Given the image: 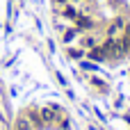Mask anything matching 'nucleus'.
Masks as SVG:
<instances>
[{"instance_id": "1", "label": "nucleus", "mask_w": 130, "mask_h": 130, "mask_svg": "<svg viewBox=\"0 0 130 130\" xmlns=\"http://www.w3.org/2000/svg\"><path fill=\"white\" fill-rule=\"evenodd\" d=\"M123 30H126V18H123V16H117V18L107 25V37H110V39H119V37L123 34Z\"/></svg>"}, {"instance_id": "2", "label": "nucleus", "mask_w": 130, "mask_h": 130, "mask_svg": "<svg viewBox=\"0 0 130 130\" xmlns=\"http://www.w3.org/2000/svg\"><path fill=\"white\" fill-rule=\"evenodd\" d=\"M85 59H91V62H96V64L107 62V50L103 48V43H98V46H94V48H89V50L85 53Z\"/></svg>"}, {"instance_id": "3", "label": "nucleus", "mask_w": 130, "mask_h": 130, "mask_svg": "<svg viewBox=\"0 0 130 130\" xmlns=\"http://www.w3.org/2000/svg\"><path fill=\"white\" fill-rule=\"evenodd\" d=\"M73 25H75L80 32H91V30L96 27V21H94L89 14H82V11H80V16L73 21Z\"/></svg>"}, {"instance_id": "4", "label": "nucleus", "mask_w": 130, "mask_h": 130, "mask_svg": "<svg viewBox=\"0 0 130 130\" xmlns=\"http://www.w3.org/2000/svg\"><path fill=\"white\" fill-rule=\"evenodd\" d=\"M80 34H82V32H80L75 25H71V27H66V30L62 32V43H64V46H71V43H75V41H78V37H80Z\"/></svg>"}, {"instance_id": "5", "label": "nucleus", "mask_w": 130, "mask_h": 130, "mask_svg": "<svg viewBox=\"0 0 130 130\" xmlns=\"http://www.w3.org/2000/svg\"><path fill=\"white\" fill-rule=\"evenodd\" d=\"M39 114H41V121H43V126H53V123L57 121V112H55L50 105H43V107H39Z\"/></svg>"}, {"instance_id": "6", "label": "nucleus", "mask_w": 130, "mask_h": 130, "mask_svg": "<svg viewBox=\"0 0 130 130\" xmlns=\"http://www.w3.org/2000/svg\"><path fill=\"white\" fill-rule=\"evenodd\" d=\"M78 46H80V48H85V50H89V48L98 46V39H96L91 32H82V34L78 37Z\"/></svg>"}, {"instance_id": "7", "label": "nucleus", "mask_w": 130, "mask_h": 130, "mask_svg": "<svg viewBox=\"0 0 130 130\" xmlns=\"http://www.w3.org/2000/svg\"><path fill=\"white\" fill-rule=\"evenodd\" d=\"M27 119H30V123L34 126V130H39V128H43V121H41V114H39V107H27L25 112H23Z\"/></svg>"}, {"instance_id": "8", "label": "nucleus", "mask_w": 130, "mask_h": 130, "mask_svg": "<svg viewBox=\"0 0 130 130\" xmlns=\"http://www.w3.org/2000/svg\"><path fill=\"white\" fill-rule=\"evenodd\" d=\"M59 11H62V18H66V21H75L80 16V9L73 2H66L64 7H59Z\"/></svg>"}, {"instance_id": "9", "label": "nucleus", "mask_w": 130, "mask_h": 130, "mask_svg": "<svg viewBox=\"0 0 130 130\" xmlns=\"http://www.w3.org/2000/svg\"><path fill=\"white\" fill-rule=\"evenodd\" d=\"M85 53H87V50L80 48V46H73V43L66 46V57H69V59H78V62H80V59H85Z\"/></svg>"}, {"instance_id": "10", "label": "nucleus", "mask_w": 130, "mask_h": 130, "mask_svg": "<svg viewBox=\"0 0 130 130\" xmlns=\"http://www.w3.org/2000/svg\"><path fill=\"white\" fill-rule=\"evenodd\" d=\"M14 130H34V126L30 123V119H27L25 114H21V117L16 119V123H14Z\"/></svg>"}, {"instance_id": "11", "label": "nucleus", "mask_w": 130, "mask_h": 130, "mask_svg": "<svg viewBox=\"0 0 130 130\" xmlns=\"http://www.w3.org/2000/svg\"><path fill=\"white\" fill-rule=\"evenodd\" d=\"M89 82H91V87H96V89H98V91H103V94L110 89V85H107L103 78H98V75H91V78H89Z\"/></svg>"}, {"instance_id": "12", "label": "nucleus", "mask_w": 130, "mask_h": 130, "mask_svg": "<svg viewBox=\"0 0 130 130\" xmlns=\"http://www.w3.org/2000/svg\"><path fill=\"white\" fill-rule=\"evenodd\" d=\"M80 69L87 71V73H98V64L91 62V59H80Z\"/></svg>"}, {"instance_id": "13", "label": "nucleus", "mask_w": 130, "mask_h": 130, "mask_svg": "<svg viewBox=\"0 0 130 130\" xmlns=\"http://www.w3.org/2000/svg\"><path fill=\"white\" fill-rule=\"evenodd\" d=\"M55 2V9H59V7H64L66 2H71V0H53Z\"/></svg>"}, {"instance_id": "14", "label": "nucleus", "mask_w": 130, "mask_h": 130, "mask_svg": "<svg viewBox=\"0 0 130 130\" xmlns=\"http://www.w3.org/2000/svg\"><path fill=\"white\" fill-rule=\"evenodd\" d=\"M48 48H50V53H55V41L53 39H48Z\"/></svg>"}, {"instance_id": "15", "label": "nucleus", "mask_w": 130, "mask_h": 130, "mask_svg": "<svg viewBox=\"0 0 130 130\" xmlns=\"http://www.w3.org/2000/svg\"><path fill=\"white\" fill-rule=\"evenodd\" d=\"M71 2H82V0H71Z\"/></svg>"}]
</instances>
